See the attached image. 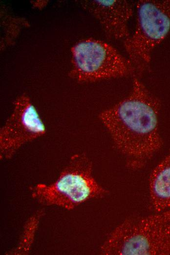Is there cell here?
Instances as JSON below:
<instances>
[{
	"label": "cell",
	"instance_id": "6",
	"mask_svg": "<svg viewBox=\"0 0 170 255\" xmlns=\"http://www.w3.org/2000/svg\"><path fill=\"white\" fill-rule=\"evenodd\" d=\"M13 111L0 129V157L9 159L24 144L43 135L46 127L26 95L15 100Z\"/></svg>",
	"mask_w": 170,
	"mask_h": 255
},
{
	"label": "cell",
	"instance_id": "8",
	"mask_svg": "<svg viewBox=\"0 0 170 255\" xmlns=\"http://www.w3.org/2000/svg\"><path fill=\"white\" fill-rule=\"evenodd\" d=\"M149 186L154 210L160 212L170 209V152L152 171Z\"/></svg>",
	"mask_w": 170,
	"mask_h": 255
},
{
	"label": "cell",
	"instance_id": "9",
	"mask_svg": "<svg viewBox=\"0 0 170 255\" xmlns=\"http://www.w3.org/2000/svg\"><path fill=\"white\" fill-rule=\"evenodd\" d=\"M43 214L40 210L33 215L27 222L23 234L17 247L10 254L21 255L28 253L33 243L34 234L37 228L40 217Z\"/></svg>",
	"mask_w": 170,
	"mask_h": 255
},
{
	"label": "cell",
	"instance_id": "2",
	"mask_svg": "<svg viewBox=\"0 0 170 255\" xmlns=\"http://www.w3.org/2000/svg\"><path fill=\"white\" fill-rule=\"evenodd\" d=\"M100 253L105 255H170V209L126 219L108 234Z\"/></svg>",
	"mask_w": 170,
	"mask_h": 255
},
{
	"label": "cell",
	"instance_id": "5",
	"mask_svg": "<svg viewBox=\"0 0 170 255\" xmlns=\"http://www.w3.org/2000/svg\"><path fill=\"white\" fill-rule=\"evenodd\" d=\"M72 67L69 76L78 82L135 76L129 60L110 44L87 38L80 40L71 49Z\"/></svg>",
	"mask_w": 170,
	"mask_h": 255
},
{
	"label": "cell",
	"instance_id": "7",
	"mask_svg": "<svg viewBox=\"0 0 170 255\" xmlns=\"http://www.w3.org/2000/svg\"><path fill=\"white\" fill-rule=\"evenodd\" d=\"M82 7L99 22L106 36L115 40L129 37L128 22L133 14V5L126 0H85Z\"/></svg>",
	"mask_w": 170,
	"mask_h": 255
},
{
	"label": "cell",
	"instance_id": "4",
	"mask_svg": "<svg viewBox=\"0 0 170 255\" xmlns=\"http://www.w3.org/2000/svg\"><path fill=\"white\" fill-rule=\"evenodd\" d=\"M136 9L135 31L124 43L135 76L149 69L153 50L170 34V0H139Z\"/></svg>",
	"mask_w": 170,
	"mask_h": 255
},
{
	"label": "cell",
	"instance_id": "3",
	"mask_svg": "<svg viewBox=\"0 0 170 255\" xmlns=\"http://www.w3.org/2000/svg\"><path fill=\"white\" fill-rule=\"evenodd\" d=\"M30 189L32 197L39 203L67 210L89 200L104 197L108 193L95 180L92 162L85 153L72 156L53 183L38 184Z\"/></svg>",
	"mask_w": 170,
	"mask_h": 255
},
{
	"label": "cell",
	"instance_id": "1",
	"mask_svg": "<svg viewBox=\"0 0 170 255\" xmlns=\"http://www.w3.org/2000/svg\"><path fill=\"white\" fill-rule=\"evenodd\" d=\"M129 95L99 115L116 149L127 158L128 168L137 170L161 149L159 131L161 102L134 76Z\"/></svg>",
	"mask_w": 170,
	"mask_h": 255
}]
</instances>
